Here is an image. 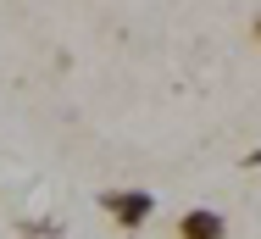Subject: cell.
Listing matches in <instances>:
<instances>
[{
  "mask_svg": "<svg viewBox=\"0 0 261 239\" xmlns=\"http://www.w3.org/2000/svg\"><path fill=\"white\" fill-rule=\"evenodd\" d=\"M250 45L261 50V11H256V17H250Z\"/></svg>",
  "mask_w": 261,
  "mask_h": 239,
  "instance_id": "277c9868",
  "label": "cell"
},
{
  "mask_svg": "<svg viewBox=\"0 0 261 239\" xmlns=\"http://www.w3.org/2000/svg\"><path fill=\"white\" fill-rule=\"evenodd\" d=\"M100 211L117 223V228L134 234V228H145V223L156 217V195H150V189H106L100 195Z\"/></svg>",
  "mask_w": 261,
  "mask_h": 239,
  "instance_id": "6da1fadb",
  "label": "cell"
},
{
  "mask_svg": "<svg viewBox=\"0 0 261 239\" xmlns=\"http://www.w3.org/2000/svg\"><path fill=\"white\" fill-rule=\"evenodd\" d=\"M245 167H261V150H250V156H245Z\"/></svg>",
  "mask_w": 261,
  "mask_h": 239,
  "instance_id": "5b68a950",
  "label": "cell"
},
{
  "mask_svg": "<svg viewBox=\"0 0 261 239\" xmlns=\"http://www.w3.org/2000/svg\"><path fill=\"white\" fill-rule=\"evenodd\" d=\"M17 239H61V228L56 223H34V228H22Z\"/></svg>",
  "mask_w": 261,
  "mask_h": 239,
  "instance_id": "3957f363",
  "label": "cell"
},
{
  "mask_svg": "<svg viewBox=\"0 0 261 239\" xmlns=\"http://www.w3.org/2000/svg\"><path fill=\"white\" fill-rule=\"evenodd\" d=\"M172 239H228V217L211 206H189V211H178Z\"/></svg>",
  "mask_w": 261,
  "mask_h": 239,
  "instance_id": "7a4b0ae2",
  "label": "cell"
}]
</instances>
